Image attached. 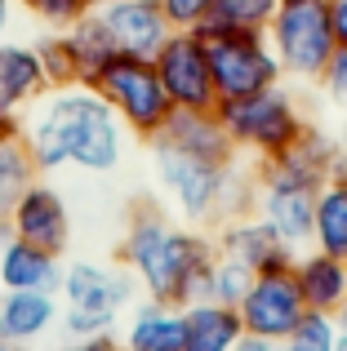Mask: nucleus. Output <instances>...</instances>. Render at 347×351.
Listing matches in <instances>:
<instances>
[{
    "mask_svg": "<svg viewBox=\"0 0 347 351\" xmlns=\"http://www.w3.org/2000/svg\"><path fill=\"white\" fill-rule=\"evenodd\" d=\"M94 94H103L112 103V112L121 116V125L130 129L134 138L143 143H156L165 134V125L174 120L178 107L169 103L165 85L156 76V62L152 58H139V53H121L116 49L112 58H103L85 80Z\"/></svg>",
    "mask_w": 347,
    "mask_h": 351,
    "instance_id": "obj_5",
    "label": "nucleus"
},
{
    "mask_svg": "<svg viewBox=\"0 0 347 351\" xmlns=\"http://www.w3.org/2000/svg\"><path fill=\"white\" fill-rule=\"evenodd\" d=\"M98 5H107V0H89V9H98Z\"/></svg>",
    "mask_w": 347,
    "mask_h": 351,
    "instance_id": "obj_41",
    "label": "nucleus"
},
{
    "mask_svg": "<svg viewBox=\"0 0 347 351\" xmlns=\"http://www.w3.org/2000/svg\"><path fill=\"white\" fill-rule=\"evenodd\" d=\"M267 45L276 53L280 71L294 80H321L325 62L334 58L339 40L330 27V5L325 0H303V5H280L267 23Z\"/></svg>",
    "mask_w": 347,
    "mask_h": 351,
    "instance_id": "obj_8",
    "label": "nucleus"
},
{
    "mask_svg": "<svg viewBox=\"0 0 347 351\" xmlns=\"http://www.w3.org/2000/svg\"><path fill=\"white\" fill-rule=\"evenodd\" d=\"M339 160V143L325 138L321 129H307L289 152L272 156L259 165V196L254 214L272 227L289 249L312 245V214H316V191L325 173Z\"/></svg>",
    "mask_w": 347,
    "mask_h": 351,
    "instance_id": "obj_4",
    "label": "nucleus"
},
{
    "mask_svg": "<svg viewBox=\"0 0 347 351\" xmlns=\"http://www.w3.org/2000/svg\"><path fill=\"white\" fill-rule=\"evenodd\" d=\"M125 134L130 129L121 125L112 103L89 85L49 89L36 103V112L23 120V143L40 173L62 169V165L112 173L125 156Z\"/></svg>",
    "mask_w": 347,
    "mask_h": 351,
    "instance_id": "obj_2",
    "label": "nucleus"
},
{
    "mask_svg": "<svg viewBox=\"0 0 347 351\" xmlns=\"http://www.w3.org/2000/svg\"><path fill=\"white\" fill-rule=\"evenodd\" d=\"M236 311H241V320H245V334L285 343L298 329V320L307 316V302H303V289H298V280H294V267H289V271L254 276L250 293L241 298Z\"/></svg>",
    "mask_w": 347,
    "mask_h": 351,
    "instance_id": "obj_11",
    "label": "nucleus"
},
{
    "mask_svg": "<svg viewBox=\"0 0 347 351\" xmlns=\"http://www.w3.org/2000/svg\"><path fill=\"white\" fill-rule=\"evenodd\" d=\"M58 351H125V347L112 334H89V338H67Z\"/></svg>",
    "mask_w": 347,
    "mask_h": 351,
    "instance_id": "obj_32",
    "label": "nucleus"
},
{
    "mask_svg": "<svg viewBox=\"0 0 347 351\" xmlns=\"http://www.w3.org/2000/svg\"><path fill=\"white\" fill-rule=\"evenodd\" d=\"M62 302L58 293H40V289H9L0 298V334L9 338L14 347H32L58 325Z\"/></svg>",
    "mask_w": 347,
    "mask_h": 351,
    "instance_id": "obj_16",
    "label": "nucleus"
},
{
    "mask_svg": "<svg viewBox=\"0 0 347 351\" xmlns=\"http://www.w3.org/2000/svg\"><path fill=\"white\" fill-rule=\"evenodd\" d=\"M156 76L165 85L169 103L178 112H214L218 107V89H214V71H209V49L200 40V32L191 27H174L169 40L156 49Z\"/></svg>",
    "mask_w": 347,
    "mask_h": 351,
    "instance_id": "obj_10",
    "label": "nucleus"
},
{
    "mask_svg": "<svg viewBox=\"0 0 347 351\" xmlns=\"http://www.w3.org/2000/svg\"><path fill=\"white\" fill-rule=\"evenodd\" d=\"M330 5V27H334V40L347 45V0H325Z\"/></svg>",
    "mask_w": 347,
    "mask_h": 351,
    "instance_id": "obj_33",
    "label": "nucleus"
},
{
    "mask_svg": "<svg viewBox=\"0 0 347 351\" xmlns=\"http://www.w3.org/2000/svg\"><path fill=\"white\" fill-rule=\"evenodd\" d=\"M241 334L245 320L236 307H223L214 298L182 307V351H232Z\"/></svg>",
    "mask_w": 347,
    "mask_h": 351,
    "instance_id": "obj_19",
    "label": "nucleus"
},
{
    "mask_svg": "<svg viewBox=\"0 0 347 351\" xmlns=\"http://www.w3.org/2000/svg\"><path fill=\"white\" fill-rule=\"evenodd\" d=\"M321 89L334 98V103H347V45H339V49H334V58L325 62Z\"/></svg>",
    "mask_w": 347,
    "mask_h": 351,
    "instance_id": "obj_30",
    "label": "nucleus"
},
{
    "mask_svg": "<svg viewBox=\"0 0 347 351\" xmlns=\"http://www.w3.org/2000/svg\"><path fill=\"white\" fill-rule=\"evenodd\" d=\"M5 236H9V232H5V227H0V240H5Z\"/></svg>",
    "mask_w": 347,
    "mask_h": 351,
    "instance_id": "obj_43",
    "label": "nucleus"
},
{
    "mask_svg": "<svg viewBox=\"0 0 347 351\" xmlns=\"http://www.w3.org/2000/svg\"><path fill=\"white\" fill-rule=\"evenodd\" d=\"M339 156H343V160H347V134L339 138Z\"/></svg>",
    "mask_w": 347,
    "mask_h": 351,
    "instance_id": "obj_40",
    "label": "nucleus"
},
{
    "mask_svg": "<svg viewBox=\"0 0 347 351\" xmlns=\"http://www.w3.org/2000/svg\"><path fill=\"white\" fill-rule=\"evenodd\" d=\"M27 9H32L45 27L67 32V27H76L80 18L89 14V0H27Z\"/></svg>",
    "mask_w": 347,
    "mask_h": 351,
    "instance_id": "obj_29",
    "label": "nucleus"
},
{
    "mask_svg": "<svg viewBox=\"0 0 347 351\" xmlns=\"http://www.w3.org/2000/svg\"><path fill=\"white\" fill-rule=\"evenodd\" d=\"M294 280L303 289L307 311H334L347 302V258L325 254V249H307L294 263Z\"/></svg>",
    "mask_w": 347,
    "mask_h": 351,
    "instance_id": "obj_18",
    "label": "nucleus"
},
{
    "mask_svg": "<svg viewBox=\"0 0 347 351\" xmlns=\"http://www.w3.org/2000/svg\"><path fill=\"white\" fill-rule=\"evenodd\" d=\"M36 173L40 169H36V160H32V152H27L23 138L0 143V227H5L9 209L18 205V196L36 182Z\"/></svg>",
    "mask_w": 347,
    "mask_h": 351,
    "instance_id": "obj_24",
    "label": "nucleus"
},
{
    "mask_svg": "<svg viewBox=\"0 0 347 351\" xmlns=\"http://www.w3.org/2000/svg\"><path fill=\"white\" fill-rule=\"evenodd\" d=\"M280 0H214L209 14L200 18L191 32L200 36H223V32H267V23L276 18Z\"/></svg>",
    "mask_w": 347,
    "mask_h": 351,
    "instance_id": "obj_23",
    "label": "nucleus"
},
{
    "mask_svg": "<svg viewBox=\"0 0 347 351\" xmlns=\"http://www.w3.org/2000/svg\"><path fill=\"white\" fill-rule=\"evenodd\" d=\"M49 94L36 45H5L0 40V116H23Z\"/></svg>",
    "mask_w": 347,
    "mask_h": 351,
    "instance_id": "obj_15",
    "label": "nucleus"
},
{
    "mask_svg": "<svg viewBox=\"0 0 347 351\" xmlns=\"http://www.w3.org/2000/svg\"><path fill=\"white\" fill-rule=\"evenodd\" d=\"M9 138H23V120L18 116H0V143H9Z\"/></svg>",
    "mask_w": 347,
    "mask_h": 351,
    "instance_id": "obj_35",
    "label": "nucleus"
},
{
    "mask_svg": "<svg viewBox=\"0 0 347 351\" xmlns=\"http://www.w3.org/2000/svg\"><path fill=\"white\" fill-rule=\"evenodd\" d=\"M339 334H343V329H339V316H334V311H307L285 343L294 351H334Z\"/></svg>",
    "mask_w": 347,
    "mask_h": 351,
    "instance_id": "obj_28",
    "label": "nucleus"
},
{
    "mask_svg": "<svg viewBox=\"0 0 347 351\" xmlns=\"http://www.w3.org/2000/svg\"><path fill=\"white\" fill-rule=\"evenodd\" d=\"M5 232L18 240H32V245L49 249V254H62L71 240V214H67V200L49 187V182L36 178L32 187L18 196V205L9 209L5 218Z\"/></svg>",
    "mask_w": 347,
    "mask_h": 351,
    "instance_id": "obj_12",
    "label": "nucleus"
},
{
    "mask_svg": "<svg viewBox=\"0 0 347 351\" xmlns=\"http://www.w3.org/2000/svg\"><path fill=\"white\" fill-rule=\"evenodd\" d=\"M343 329V325H339ZM334 351H347V334H339V343H334Z\"/></svg>",
    "mask_w": 347,
    "mask_h": 351,
    "instance_id": "obj_39",
    "label": "nucleus"
},
{
    "mask_svg": "<svg viewBox=\"0 0 347 351\" xmlns=\"http://www.w3.org/2000/svg\"><path fill=\"white\" fill-rule=\"evenodd\" d=\"M312 249L347 258V160L339 156L334 169L325 173L316 191V214H312Z\"/></svg>",
    "mask_w": 347,
    "mask_h": 351,
    "instance_id": "obj_20",
    "label": "nucleus"
},
{
    "mask_svg": "<svg viewBox=\"0 0 347 351\" xmlns=\"http://www.w3.org/2000/svg\"><path fill=\"white\" fill-rule=\"evenodd\" d=\"M214 258L218 245L205 232L187 227L160 205H134L121 240V267H130V276L152 302H169V307L200 302L209 289Z\"/></svg>",
    "mask_w": 347,
    "mask_h": 351,
    "instance_id": "obj_1",
    "label": "nucleus"
},
{
    "mask_svg": "<svg viewBox=\"0 0 347 351\" xmlns=\"http://www.w3.org/2000/svg\"><path fill=\"white\" fill-rule=\"evenodd\" d=\"M36 53H40V67H45V80L49 89H67V85H80V58L71 49L67 32H49L36 40Z\"/></svg>",
    "mask_w": 347,
    "mask_h": 351,
    "instance_id": "obj_26",
    "label": "nucleus"
},
{
    "mask_svg": "<svg viewBox=\"0 0 347 351\" xmlns=\"http://www.w3.org/2000/svg\"><path fill=\"white\" fill-rule=\"evenodd\" d=\"M0 351H23V347H14V343H9L5 334H0Z\"/></svg>",
    "mask_w": 347,
    "mask_h": 351,
    "instance_id": "obj_37",
    "label": "nucleus"
},
{
    "mask_svg": "<svg viewBox=\"0 0 347 351\" xmlns=\"http://www.w3.org/2000/svg\"><path fill=\"white\" fill-rule=\"evenodd\" d=\"M165 143L182 147L191 156H205V160H218V165H232L236 156V143L227 138V129L218 125L214 112H174V120L165 125Z\"/></svg>",
    "mask_w": 347,
    "mask_h": 351,
    "instance_id": "obj_22",
    "label": "nucleus"
},
{
    "mask_svg": "<svg viewBox=\"0 0 347 351\" xmlns=\"http://www.w3.org/2000/svg\"><path fill=\"white\" fill-rule=\"evenodd\" d=\"M214 116L227 129V138L236 143V152H250L259 160H272V156L289 152L312 129L303 107H298V98L285 85L259 89V94H245V98H218Z\"/></svg>",
    "mask_w": 347,
    "mask_h": 351,
    "instance_id": "obj_6",
    "label": "nucleus"
},
{
    "mask_svg": "<svg viewBox=\"0 0 347 351\" xmlns=\"http://www.w3.org/2000/svg\"><path fill=\"white\" fill-rule=\"evenodd\" d=\"M152 169H156V187L187 227H223L232 218L254 214V196H259V169L245 173L232 165L191 156L182 147L156 138L152 143Z\"/></svg>",
    "mask_w": 347,
    "mask_h": 351,
    "instance_id": "obj_3",
    "label": "nucleus"
},
{
    "mask_svg": "<svg viewBox=\"0 0 347 351\" xmlns=\"http://www.w3.org/2000/svg\"><path fill=\"white\" fill-rule=\"evenodd\" d=\"M339 325H343V334H347V302L339 307Z\"/></svg>",
    "mask_w": 347,
    "mask_h": 351,
    "instance_id": "obj_38",
    "label": "nucleus"
},
{
    "mask_svg": "<svg viewBox=\"0 0 347 351\" xmlns=\"http://www.w3.org/2000/svg\"><path fill=\"white\" fill-rule=\"evenodd\" d=\"M209 49V71H214L218 98H245L259 89L280 85V62L267 45V32H223L200 36Z\"/></svg>",
    "mask_w": 347,
    "mask_h": 351,
    "instance_id": "obj_9",
    "label": "nucleus"
},
{
    "mask_svg": "<svg viewBox=\"0 0 347 351\" xmlns=\"http://www.w3.org/2000/svg\"><path fill=\"white\" fill-rule=\"evenodd\" d=\"M214 245H218V254H223V258L245 263L254 276H263V271H289V267L298 263V249H289L259 214H245V218L223 223V227H218V236H214Z\"/></svg>",
    "mask_w": 347,
    "mask_h": 351,
    "instance_id": "obj_14",
    "label": "nucleus"
},
{
    "mask_svg": "<svg viewBox=\"0 0 347 351\" xmlns=\"http://www.w3.org/2000/svg\"><path fill=\"white\" fill-rule=\"evenodd\" d=\"M232 351H280V343H272V338H259V334H241Z\"/></svg>",
    "mask_w": 347,
    "mask_h": 351,
    "instance_id": "obj_34",
    "label": "nucleus"
},
{
    "mask_svg": "<svg viewBox=\"0 0 347 351\" xmlns=\"http://www.w3.org/2000/svg\"><path fill=\"white\" fill-rule=\"evenodd\" d=\"M0 298H5V285H0Z\"/></svg>",
    "mask_w": 347,
    "mask_h": 351,
    "instance_id": "obj_44",
    "label": "nucleus"
},
{
    "mask_svg": "<svg viewBox=\"0 0 347 351\" xmlns=\"http://www.w3.org/2000/svg\"><path fill=\"white\" fill-rule=\"evenodd\" d=\"M209 5H214V0H160V9L169 14L174 27H196L200 18L209 14Z\"/></svg>",
    "mask_w": 347,
    "mask_h": 351,
    "instance_id": "obj_31",
    "label": "nucleus"
},
{
    "mask_svg": "<svg viewBox=\"0 0 347 351\" xmlns=\"http://www.w3.org/2000/svg\"><path fill=\"white\" fill-rule=\"evenodd\" d=\"M0 285L9 289H40V293H58L62 285V263L58 254L32 245V240L5 236L0 240Z\"/></svg>",
    "mask_w": 347,
    "mask_h": 351,
    "instance_id": "obj_17",
    "label": "nucleus"
},
{
    "mask_svg": "<svg viewBox=\"0 0 347 351\" xmlns=\"http://www.w3.org/2000/svg\"><path fill=\"white\" fill-rule=\"evenodd\" d=\"M18 5H27V0H18Z\"/></svg>",
    "mask_w": 347,
    "mask_h": 351,
    "instance_id": "obj_45",
    "label": "nucleus"
},
{
    "mask_svg": "<svg viewBox=\"0 0 347 351\" xmlns=\"http://www.w3.org/2000/svg\"><path fill=\"white\" fill-rule=\"evenodd\" d=\"M125 351H182V307L169 302H139L125 320Z\"/></svg>",
    "mask_w": 347,
    "mask_h": 351,
    "instance_id": "obj_21",
    "label": "nucleus"
},
{
    "mask_svg": "<svg viewBox=\"0 0 347 351\" xmlns=\"http://www.w3.org/2000/svg\"><path fill=\"white\" fill-rule=\"evenodd\" d=\"M62 298V329L67 338H89V334H112L121 311L134 307L139 298V280L130 267H103V263H71L58 285Z\"/></svg>",
    "mask_w": 347,
    "mask_h": 351,
    "instance_id": "obj_7",
    "label": "nucleus"
},
{
    "mask_svg": "<svg viewBox=\"0 0 347 351\" xmlns=\"http://www.w3.org/2000/svg\"><path fill=\"white\" fill-rule=\"evenodd\" d=\"M67 40H71V49H76V58H80V85L89 80V71H94L98 62L116 53V40H112V32L103 27L98 9H89L76 27H67Z\"/></svg>",
    "mask_w": 347,
    "mask_h": 351,
    "instance_id": "obj_25",
    "label": "nucleus"
},
{
    "mask_svg": "<svg viewBox=\"0 0 347 351\" xmlns=\"http://www.w3.org/2000/svg\"><path fill=\"white\" fill-rule=\"evenodd\" d=\"M280 5H303V0H280Z\"/></svg>",
    "mask_w": 347,
    "mask_h": 351,
    "instance_id": "obj_42",
    "label": "nucleus"
},
{
    "mask_svg": "<svg viewBox=\"0 0 347 351\" xmlns=\"http://www.w3.org/2000/svg\"><path fill=\"white\" fill-rule=\"evenodd\" d=\"M250 285H254V271H250V267L236 263V258H223V254H218L214 258V271H209L205 298L223 302V307H241V298L250 293Z\"/></svg>",
    "mask_w": 347,
    "mask_h": 351,
    "instance_id": "obj_27",
    "label": "nucleus"
},
{
    "mask_svg": "<svg viewBox=\"0 0 347 351\" xmlns=\"http://www.w3.org/2000/svg\"><path fill=\"white\" fill-rule=\"evenodd\" d=\"M98 18L112 32L121 53H139V58H156V49L169 40L174 23L160 9V0H107L98 5Z\"/></svg>",
    "mask_w": 347,
    "mask_h": 351,
    "instance_id": "obj_13",
    "label": "nucleus"
},
{
    "mask_svg": "<svg viewBox=\"0 0 347 351\" xmlns=\"http://www.w3.org/2000/svg\"><path fill=\"white\" fill-rule=\"evenodd\" d=\"M14 5H18V0H0V40H5L9 27H14Z\"/></svg>",
    "mask_w": 347,
    "mask_h": 351,
    "instance_id": "obj_36",
    "label": "nucleus"
}]
</instances>
